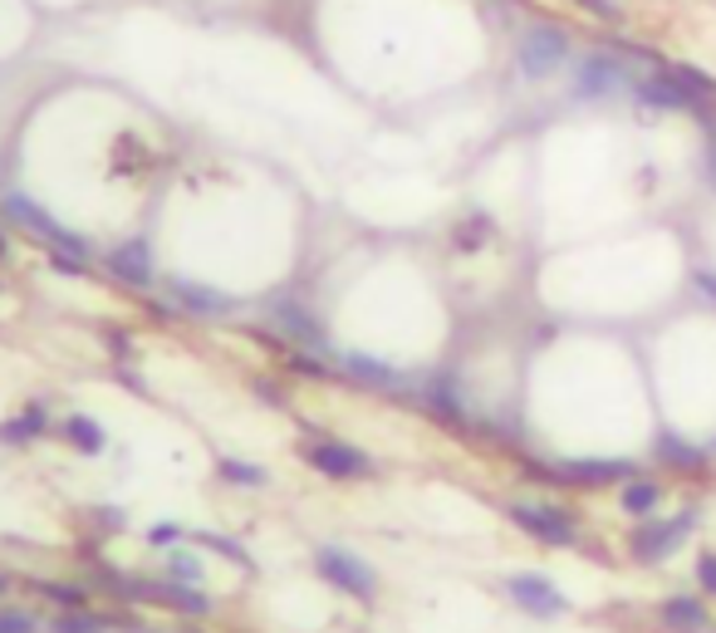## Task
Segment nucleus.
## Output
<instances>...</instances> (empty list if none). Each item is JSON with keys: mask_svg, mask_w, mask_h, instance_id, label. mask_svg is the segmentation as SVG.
I'll return each instance as SVG.
<instances>
[{"mask_svg": "<svg viewBox=\"0 0 716 633\" xmlns=\"http://www.w3.org/2000/svg\"><path fill=\"white\" fill-rule=\"evenodd\" d=\"M623 89H633L628 80V64L608 50H588L584 60L574 64V99H588V104H604V99H618Z\"/></svg>", "mask_w": 716, "mask_h": 633, "instance_id": "nucleus-5", "label": "nucleus"}, {"mask_svg": "<svg viewBox=\"0 0 716 633\" xmlns=\"http://www.w3.org/2000/svg\"><path fill=\"white\" fill-rule=\"evenodd\" d=\"M167 574H172V584H196L202 580V560L186 555V550H177L172 560H167Z\"/></svg>", "mask_w": 716, "mask_h": 633, "instance_id": "nucleus-24", "label": "nucleus"}, {"mask_svg": "<svg viewBox=\"0 0 716 633\" xmlns=\"http://www.w3.org/2000/svg\"><path fill=\"white\" fill-rule=\"evenodd\" d=\"M555 476L569 486H588V491H594V486L628 482V476H638V472H633V462H623V457H574V462H559Z\"/></svg>", "mask_w": 716, "mask_h": 633, "instance_id": "nucleus-9", "label": "nucleus"}, {"mask_svg": "<svg viewBox=\"0 0 716 633\" xmlns=\"http://www.w3.org/2000/svg\"><path fill=\"white\" fill-rule=\"evenodd\" d=\"M657 613H663V623L672 633H706V604L696 594H667L657 604Z\"/></svg>", "mask_w": 716, "mask_h": 633, "instance_id": "nucleus-11", "label": "nucleus"}, {"mask_svg": "<svg viewBox=\"0 0 716 633\" xmlns=\"http://www.w3.org/2000/svg\"><path fill=\"white\" fill-rule=\"evenodd\" d=\"M343 368H349L353 384H368V388H398L402 384V378L392 374L383 358H368V354H349V358H343Z\"/></svg>", "mask_w": 716, "mask_h": 633, "instance_id": "nucleus-15", "label": "nucleus"}, {"mask_svg": "<svg viewBox=\"0 0 716 633\" xmlns=\"http://www.w3.org/2000/svg\"><path fill=\"white\" fill-rule=\"evenodd\" d=\"M633 99L643 104V109H657V113H687V109H696V99H692V94H687L667 70H657V74H647V80H638V84H633Z\"/></svg>", "mask_w": 716, "mask_h": 633, "instance_id": "nucleus-10", "label": "nucleus"}, {"mask_svg": "<svg viewBox=\"0 0 716 633\" xmlns=\"http://www.w3.org/2000/svg\"><path fill=\"white\" fill-rule=\"evenodd\" d=\"M588 15H598V21H618V5L614 0H579Z\"/></svg>", "mask_w": 716, "mask_h": 633, "instance_id": "nucleus-29", "label": "nucleus"}, {"mask_svg": "<svg viewBox=\"0 0 716 633\" xmlns=\"http://www.w3.org/2000/svg\"><path fill=\"white\" fill-rule=\"evenodd\" d=\"M64 433H69V442H74V452H84V457H98L108 447V437H104V427L94 423L88 413H74L64 423Z\"/></svg>", "mask_w": 716, "mask_h": 633, "instance_id": "nucleus-16", "label": "nucleus"}, {"mask_svg": "<svg viewBox=\"0 0 716 633\" xmlns=\"http://www.w3.org/2000/svg\"><path fill=\"white\" fill-rule=\"evenodd\" d=\"M270 315L280 319V325H290V334H300V339H314V334H319V325H314L304 309H294V305H270Z\"/></svg>", "mask_w": 716, "mask_h": 633, "instance_id": "nucleus-21", "label": "nucleus"}, {"mask_svg": "<svg viewBox=\"0 0 716 633\" xmlns=\"http://www.w3.org/2000/svg\"><path fill=\"white\" fill-rule=\"evenodd\" d=\"M10 589V574H0V594H5Z\"/></svg>", "mask_w": 716, "mask_h": 633, "instance_id": "nucleus-32", "label": "nucleus"}, {"mask_svg": "<svg viewBox=\"0 0 716 633\" xmlns=\"http://www.w3.org/2000/svg\"><path fill=\"white\" fill-rule=\"evenodd\" d=\"M54 633H98V619H84V613H74V609H69L64 619L54 623Z\"/></svg>", "mask_w": 716, "mask_h": 633, "instance_id": "nucleus-26", "label": "nucleus"}, {"mask_svg": "<svg viewBox=\"0 0 716 633\" xmlns=\"http://www.w3.org/2000/svg\"><path fill=\"white\" fill-rule=\"evenodd\" d=\"M314 570L339 594H353V599H373V594H378V570H373L363 555L339 550V545H319V550H314Z\"/></svg>", "mask_w": 716, "mask_h": 633, "instance_id": "nucleus-3", "label": "nucleus"}, {"mask_svg": "<svg viewBox=\"0 0 716 633\" xmlns=\"http://www.w3.org/2000/svg\"><path fill=\"white\" fill-rule=\"evenodd\" d=\"M663 70L672 74V80L682 84V89L692 94L696 104H702V99H716V80H712V74H702L696 64H663Z\"/></svg>", "mask_w": 716, "mask_h": 633, "instance_id": "nucleus-18", "label": "nucleus"}, {"mask_svg": "<svg viewBox=\"0 0 716 633\" xmlns=\"http://www.w3.org/2000/svg\"><path fill=\"white\" fill-rule=\"evenodd\" d=\"M506 515H510V525H520V531L530 535V540L555 545V550H565V545L579 540L574 515L559 511V506H545V501H510Z\"/></svg>", "mask_w": 716, "mask_h": 633, "instance_id": "nucleus-4", "label": "nucleus"}, {"mask_svg": "<svg viewBox=\"0 0 716 633\" xmlns=\"http://www.w3.org/2000/svg\"><path fill=\"white\" fill-rule=\"evenodd\" d=\"M657 457H663L667 466H677V472H702V466L712 462V447L682 442V437H672V433H667L663 442H657Z\"/></svg>", "mask_w": 716, "mask_h": 633, "instance_id": "nucleus-14", "label": "nucleus"}, {"mask_svg": "<svg viewBox=\"0 0 716 633\" xmlns=\"http://www.w3.org/2000/svg\"><path fill=\"white\" fill-rule=\"evenodd\" d=\"M10 256V246H5V236H0V260H5Z\"/></svg>", "mask_w": 716, "mask_h": 633, "instance_id": "nucleus-33", "label": "nucleus"}, {"mask_svg": "<svg viewBox=\"0 0 716 633\" xmlns=\"http://www.w3.org/2000/svg\"><path fill=\"white\" fill-rule=\"evenodd\" d=\"M506 594H510V604H515V609L530 613V619H559V613H569L565 589H559L549 574H535V570L510 574V580H506Z\"/></svg>", "mask_w": 716, "mask_h": 633, "instance_id": "nucleus-7", "label": "nucleus"}, {"mask_svg": "<svg viewBox=\"0 0 716 633\" xmlns=\"http://www.w3.org/2000/svg\"><path fill=\"white\" fill-rule=\"evenodd\" d=\"M177 300H182L186 309H196V315H226V309H231L226 295H211V290H196V285H177Z\"/></svg>", "mask_w": 716, "mask_h": 633, "instance_id": "nucleus-20", "label": "nucleus"}, {"mask_svg": "<svg viewBox=\"0 0 716 633\" xmlns=\"http://www.w3.org/2000/svg\"><path fill=\"white\" fill-rule=\"evenodd\" d=\"M39 594L45 599H54V604H64V609H84V589H74V584H39Z\"/></svg>", "mask_w": 716, "mask_h": 633, "instance_id": "nucleus-25", "label": "nucleus"}, {"mask_svg": "<svg viewBox=\"0 0 716 633\" xmlns=\"http://www.w3.org/2000/svg\"><path fill=\"white\" fill-rule=\"evenodd\" d=\"M147 594H162V599H172V609H182V613H206L211 609V599H206L202 589H192V584H162V589H147Z\"/></svg>", "mask_w": 716, "mask_h": 633, "instance_id": "nucleus-19", "label": "nucleus"}, {"mask_svg": "<svg viewBox=\"0 0 716 633\" xmlns=\"http://www.w3.org/2000/svg\"><path fill=\"white\" fill-rule=\"evenodd\" d=\"M39 623L29 613H0V633H35Z\"/></svg>", "mask_w": 716, "mask_h": 633, "instance_id": "nucleus-27", "label": "nucleus"}, {"mask_svg": "<svg viewBox=\"0 0 716 633\" xmlns=\"http://www.w3.org/2000/svg\"><path fill=\"white\" fill-rule=\"evenodd\" d=\"M696 285H702V295L716 305V276H712V270H696Z\"/></svg>", "mask_w": 716, "mask_h": 633, "instance_id": "nucleus-31", "label": "nucleus"}, {"mask_svg": "<svg viewBox=\"0 0 716 633\" xmlns=\"http://www.w3.org/2000/svg\"><path fill=\"white\" fill-rule=\"evenodd\" d=\"M300 457L314 466V472L333 476V482H353V476L373 472V457L353 442H339V437H310V442L300 447Z\"/></svg>", "mask_w": 716, "mask_h": 633, "instance_id": "nucleus-6", "label": "nucleus"}, {"mask_svg": "<svg viewBox=\"0 0 716 633\" xmlns=\"http://www.w3.org/2000/svg\"><path fill=\"white\" fill-rule=\"evenodd\" d=\"M696 521H702V511H677V515H667V521H643L628 535V550H633L638 564H663L667 555H677V545H687Z\"/></svg>", "mask_w": 716, "mask_h": 633, "instance_id": "nucleus-1", "label": "nucleus"}, {"mask_svg": "<svg viewBox=\"0 0 716 633\" xmlns=\"http://www.w3.org/2000/svg\"><path fill=\"white\" fill-rule=\"evenodd\" d=\"M515 64L525 80H549L569 64V35L559 25H530L515 45Z\"/></svg>", "mask_w": 716, "mask_h": 633, "instance_id": "nucleus-2", "label": "nucleus"}, {"mask_svg": "<svg viewBox=\"0 0 716 633\" xmlns=\"http://www.w3.org/2000/svg\"><path fill=\"white\" fill-rule=\"evenodd\" d=\"M108 270L128 285H147L153 280V256H147V241H123V246L108 251Z\"/></svg>", "mask_w": 716, "mask_h": 633, "instance_id": "nucleus-12", "label": "nucleus"}, {"mask_svg": "<svg viewBox=\"0 0 716 633\" xmlns=\"http://www.w3.org/2000/svg\"><path fill=\"white\" fill-rule=\"evenodd\" d=\"M177 535H182V531H177L172 521H162V525H153V531H147V545H172Z\"/></svg>", "mask_w": 716, "mask_h": 633, "instance_id": "nucleus-30", "label": "nucleus"}, {"mask_svg": "<svg viewBox=\"0 0 716 633\" xmlns=\"http://www.w3.org/2000/svg\"><path fill=\"white\" fill-rule=\"evenodd\" d=\"M45 423H49L45 403H25V413H20L15 423H5V427H0V437H5V442H29V437H35V433H45Z\"/></svg>", "mask_w": 716, "mask_h": 633, "instance_id": "nucleus-17", "label": "nucleus"}, {"mask_svg": "<svg viewBox=\"0 0 716 633\" xmlns=\"http://www.w3.org/2000/svg\"><path fill=\"white\" fill-rule=\"evenodd\" d=\"M5 217H10V221H20L25 231H35V236H45L54 251H74V256H84V251H88V241H84V236L64 231L54 217H45V211H39L35 202H25V197H5Z\"/></svg>", "mask_w": 716, "mask_h": 633, "instance_id": "nucleus-8", "label": "nucleus"}, {"mask_svg": "<svg viewBox=\"0 0 716 633\" xmlns=\"http://www.w3.org/2000/svg\"><path fill=\"white\" fill-rule=\"evenodd\" d=\"M427 413L437 417H461V398L447 384H427Z\"/></svg>", "mask_w": 716, "mask_h": 633, "instance_id": "nucleus-23", "label": "nucleus"}, {"mask_svg": "<svg viewBox=\"0 0 716 633\" xmlns=\"http://www.w3.org/2000/svg\"><path fill=\"white\" fill-rule=\"evenodd\" d=\"M221 482H235V486H265V466H251V462H235V457H226V462H221Z\"/></svg>", "mask_w": 716, "mask_h": 633, "instance_id": "nucleus-22", "label": "nucleus"}, {"mask_svg": "<svg viewBox=\"0 0 716 633\" xmlns=\"http://www.w3.org/2000/svg\"><path fill=\"white\" fill-rule=\"evenodd\" d=\"M696 584H702L706 594H716V555H702V560H696Z\"/></svg>", "mask_w": 716, "mask_h": 633, "instance_id": "nucleus-28", "label": "nucleus"}, {"mask_svg": "<svg viewBox=\"0 0 716 633\" xmlns=\"http://www.w3.org/2000/svg\"><path fill=\"white\" fill-rule=\"evenodd\" d=\"M618 506H623L628 515H653L657 506H663V486L653 482V476H628L623 486H618Z\"/></svg>", "mask_w": 716, "mask_h": 633, "instance_id": "nucleus-13", "label": "nucleus"}]
</instances>
